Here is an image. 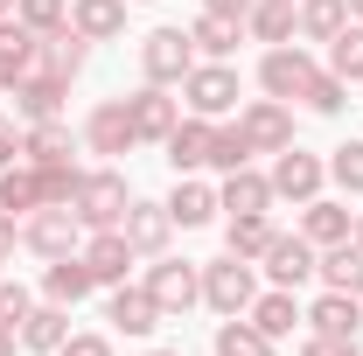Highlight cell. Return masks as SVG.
<instances>
[{"label": "cell", "mask_w": 363, "mask_h": 356, "mask_svg": "<svg viewBox=\"0 0 363 356\" xmlns=\"http://www.w3.org/2000/svg\"><path fill=\"white\" fill-rule=\"evenodd\" d=\"M126 203H133V189H126V175H119V168H84L77 196H70V210H77V223H84V230H119Z\"/></svg>", "instance_id": "6da1fadb"}, {"label": "cell", "mask_w": 363, "mask_h": 356, "mask_svg": "<svg viewBox=\"0 0 363 356\" xmlns=\"http://www.w3.org/2000/svg\"><path fill=\"white\" fill-rule=\"evenodd\" d=\"M203 301H210L217 314H245L252 301H259V266L238 259V252L210 259V266H203Z\"/></svg>", "instance_id": "7a4b0ae2"}, {"label": "cell", "mask_w": 363, "mask_h": 356, "mask_svg": "<svg viewBox=\"0 0 363 356\" xmlns=\"http://www.w3.org/2000/svg\"><path fill=\"white\" fill-rule=\"evenodd\" d=\"M21 245L43 252V259H70L84 245V223H77L70 203H43V210H28V223H21Z\"/></svg>", "instance_id": "3957f363"}, {"label": "cell", "mask_w": 363, "mask_h": 356, "mask_svg": "<svg viewBox=\"0 0 363 356\" xmlns=\"http://www.w3.org/2000/svg\"><path fill=\"white\" fill-rule=\"evenodd\" d=\"M140 70H147V84H182V77L196 70L189 28H154V35L140 43Z\"/></svg>", "instance_id": "277c9868"}, {"label": "cell", "mask_w": 363, "mask_h": 356, "mask_svg": "<svg viewBox=\"0 0 363 356\" xmlns=\"http://www.w3.org/2000/svg\"><path fill=\"white\" fill-rule=\"evenodd\" d=\"M182 98H189L196 119H224L230 105H238V70H230V63H196V70L182 77Z\"/></svg>", "instance_id": "5b68a950"}, {"label": "cell", "mask_w": 363, "mask_h": 356, "mask_svg": "<svg viewBox=\"0 0 363 356\" xmlns=\"http://www.w3.org/2000/svg\"><path fill=\"white\" fill-rule=\"evenodd\" d=\"M272 196H286V203H315L321 182H328V161H315V154H301V147H279L272 154Z\"/></svg>", "instance_id": "8992f818"}, {"label": "cell", "mask_w": 363, "mask_h": 356, "mask_svg": "<svg viewBox=\"0 0 363 356\" xmlns=\"http://www.w3.org/2000/svg\"><path fill=\"white\" fill-rule=\"evenodd\" d=\"M308 77H315V56H308L301 43H272L266 63H259V84H266V98H279V105H286V98H301Z\"/></svg>", "instance_id": "52a82bcc"}, {"label": "cell", "mask_w": 363, "mask_h": 356, "mask_svg": "<svg viewBox=\"0 0 363 356\" xmlns=\"http://www.w3.org/2000/svg\"><path fill=\"white\" fill-rule=\"evenodd\" d=\"M147 294L161 301V314H189L203 301V272L189 266V259H154L147 266Z\"/></svg>", "instance_id": "ba28073f"}, {"label": "cell", "mask_w": 363, "mask_h": 356, "mask_svg": "<svg viewBox=\"0 0 363 356\" xmlns=\"http://www.w3.org/2000/svg\"><path fill=\"white\" fill-rule=\"evenodd\" d=\"M77 259L91 266L98 287H126V272H133V245H126V230H84V245H77Z\"/></svg>", "instance_id": "9c48e42d"}, {"label": "cell", "mask_w": 363, "mask_h": 356, "mask_svg": "<svg viewBox=\"0 0 363 356\" xmlns=\"http://www.w3.org/2000/svg\"><path fill=\"white\" fill-rule=\"evenodd\" d=\"M315 259H321V252L301 238V230H294V238H286V230H272V245H266V259H259V266H266L272 287H286V294H294V287H308V279H315Z\"/></svg>", "instance_id": "30bf717a"}, {"label": "cell", "mask_w": 363, "mask_h": 356, "mask_svg": "<svg viewBox=\"0 0 363 356\" xmlns=\"http://www.w3.org/2000/svg\"><path fill=\"white\" fill-rule=\"evenodd\" d=\"M84 140H91V154H105V161H119V154H133L140 133H133V112H126V98H105L98 112L84 119Z\"/></svg>", "instance_id": "8fae6325"}, {"label": "cell", "mask_w": 363, "mask_h": 356, "mask_svg": "<svg viewBox=\"0 0 363 356\" xmlns=\"http://www.w3.org/2000/svg\"><path fill=\"white\" fill-rule=\"evenodd\" d=\"M119 230H126V245H133L140 259H161L168 252V238H175V217H168V203H126V217H119Z\"/></svg>", "instance_id": "7c38bea8"}, {"label": "cell", "mask_w": 363, "mask_h": 356, "mask_svg": "<svg viewBox=\"0 0 363 356\" xmlns=\"http://www.w3.org/2000/svg\"><path fill=\"white\" fill-rule=\"evenodd\" d=\"M126 112H133V133H140V147H147V140L161 147V140H168V133L182 126V105L168 98V84H140L133 98H126Z\"/></svg>", "instance_id": "4fadbf2b"}, {"label": "cell", "mask_w": 363, "mask_h": 356, "mask_svg": "<svg viewBox=\"0 0 363 356\" xmlns=\"http://www.w3.org/2000/svg\"><path fill=\"white\" fill-rule=\"evenodd\" d=\"M63 77H49V70H28V77H21V84L7 91V98H14V119H21V126H43V119H63Z\"/></svg>", "instance_id": "5bb4252c"}, {"label": "cell", "mask_w": 363, "mask_h": 356, "mask_svg": "<svg viewBox=\"0 0 363 356\" xmlns=\"http://www.w3.org/2000/svg\"><path fill=\"white\" fill-rule=\"evenodd\" d=\"M238 126H245V140H252V154H279V147H294V112H286L279 98L245 105V112H238Z\"/></svg>", "instance_id": "9a60e30c"}, {"label": "cell", "mask_w": 363, "mask_h": 356, "mask_svg": "<svg viewBox=\"0 0 363 356\" xmlns=\"http://www.w3.org/2000/svg\"><path fill=\"white\" fill-rule=\"evenodd\" d=\"M105 321H112L119 335H154L168 314H161V301H154L147 287H112V301H105Z\"/></svg>", "instance_id": "2e32d148"}, {"label": "cell", "mask_w": 363, "mask_h": 356, "mask_svg": "<svg viewBox=\"0 0 363 356\" xmlns=\"http://www.w3.org/2000/svg\"><path fill=\"white\" fill-rule=\"evenodd\" d=\"M357 230V210L350 203H328V196H315V203H301V238L315 245V252H328V245H342Z\"/></svg>", "instance_id": "e0dca14e"}, {"label": "cell", "mask_w": 363, "mask_h": 356, "mask_svg": "<svg viewBox=\"0 0 363 356\" xmlns=\"http://www.w3.org/2000/svg\"><path fill=\"white\" fill-rule=\"evenodd\" d=\"M210 133H217V119H196V112H189L175 133L161 140V147H168V168H175V175H196V168H210Z\"/></svg>", "instance_id": "ac0fdd59"}, {"label": "cell", "mask_w": 363, "mask_h": 356, "mask_svg": "<svg viewBox=\"0 0 363 356\" xmlns=\"http://www.w3.org/2000/svg\"><path fill=\"white\" fill-rule=\"evenodd\" d=\"M308 321H315V335H335V343H357V328H363V294H321L315 308H308Z\"/></svg>", "instance_id": "d6986e66"}, {"label": "cell", "mask_w": 363, "mask_h": 356, "mask_svg": "<svg viewBox=\"0 0 363 356\" xmlns=\"http://www.w3.org/2000/svg\"><path fill=\"white\" fill-rule=\"evenodd\" d=\"M35 49H43V35H35V28H21L14 14L0 21V91H14L28 70H35Z\"/></svg>", "instance_id": "ffe728a7"}, {"label": "cell", "mask_w": 363, "mask_h": 356, "mask_svg": "<svg viewBox=\"0 0 363 356\" xmlns=\"http://www.w3.org/2000/svg\"><path fill=\"white\" fill-rule=\"evenodd\" d=\"M84 56H91V43L70 28V21H63L56 35H43V49H35V70H49V77H63V84H70V77L84 70Z\"/></svg>", "instance_id": "44dd1931"}, {"label": "cell", "mask_w": 363, "mask_h": 356, "mask_svg": "<svg viewBox=\"0 0 363 356\" xmlns=\"http://www.w3.org/2000/svg\"><path fill=\"white\" fill-rule=\"evenodd\" d=\"M245 321H252L259 335H272V343H286V335H294V321H308V314H301V301H294L286 287H272V294H259V301L245 308Z\"/></svg>", "instance_id": "7402d4cb"}, {"label": "cell", "mask_w": 363, "mask_h": 356, "mask_svg": "<svg viewBox=\"0 0 363 356\" xmlns=\"http://www.w3.org/2000/svg\"><path fill=\"white\" fill-rule=\"evenodd\" d=\"M217 203H224L230 217H266V210L279 203V196H272V182H266V175L238 168V175H224V189H217Z\"/></svg>", "instance_id": "603a6c76"}, {"label": "cell", "mask_w": 363, "mask_h": 356, "mask_svg": "<svg viewBox=\"0 0 363 356\" xmlns=\"http://www.w3.org/2000/svg\"><path fill=\"white\" fill-rule=\"evenodd\" d=\"M0 210H7V217L43 210V168H35V161H7V168H0Z\"/></svg>", "instance_id": "cb8c5ba5"}, {"label": "cell", "mask_w": 363, "mask_h": 356, "mask_svg": "<svg viewBox=\"0 0 363 356\" xmlns=\"http://www.w3.org/2000/svg\"><path fill=\"white\" fill-rule=\"evenodd\" d=\"M315 279H321V287H335V294H363V245H357V238L328 245V252L315 259Z\"/></svg>", "instance_id": "d4e9b609"}, {"label": "cell", "mask_w": 363, "mask_h": 356, "mask_svg": "<svg viewBox=\"0 0 363 356\" xmlns=\"http://www.w3.org/2000/svg\"><path fill=\"white\" fill-rule=\"evenodd\" d=\"M217 210H224V203H217V189H210V182H196V175H182L175 196H168V217H175L182 230H203Z\"/></svg>", "instance_id": "484cf974"}, {"label": "cell", "mask_w": 363, "mask_h": 356, "mask_svg": "<svg viewBox=\"0 0 363 356\" xmlns=\"http://www.w3.org/2000/svg\"><path fill=\"white\" fill-rule=\"evenodd\" d=\"M91 287H98V279H91V266L77 252H70V259H49V272H43V301H56V308H77Z\"/></svg>", "instance_id": "4316f807"}, {"label": "cell", "mask_w": 363, "mask_h": 356, "mask_svg": "<svg viewBox=\"0 0 363 356\" xmlns=\"http://www.w3.org/2000/svg\"><path fill=\"white\" fill-rule=\"evenodd\" d=\"M70 343V308H56V301H43V308H28V321H21V350H63Z\"/></svg>", "instance_id": "83f0119b"}, {"label": "cell", "mask_w": 363, "mask_h": 356, "mask_svg": "<svg viewBox=\"0 0 363 356\" xmlns=\"http://www.w3.org/2000/svg\"><path fill=\"white\" fill-rule=\"evenodd\" d=\"M70 28H77L84 43H112V35L126 28V0H77V7H70Z\"/></svg>", "instance_id": "f1b7e54d"}, {"label": "cell", "mask_w": 363, "mask_h": 356, "mask_svg": "<svg viewBox=\"0 0 363 356\" xmlns=\"http://www.w3.org/2000/svg\"><path fill=\"white\" fill-rule=\"evenodd\" d=\"M294 7L301 0H252V14H245V35L252 43H294Z\"/></svg>", "instance_id": "f546056e"}, {"label": "cell", "mask_w": 363, "mask_h": 356, "mask_svg": "<svg viewBox=\"0 0 363 356\" xmlns=\"http://www.w3.org/2000/svg\"><path fill=\"white\" fill-rule=\"evenodd\" d=\"M245 35V21H224V14H196V28H189V43L203 63H230V49Z\"/></svg>", "instance_id": "4dcf8cb0"}, {"label": "cell", "mask_w": 363, "mask_h": 356, "mask_svg": "<svg viewBox=\"0 0 363 356\" xmlns=\"http://www.w3.org/2000/svg\"><path fill=\"white\" fill-rule=\"evenodd\" d=\"M21 161H35V168H49V161H70V126H63V119L21 126Z\"/></svg>", "instance_id": "1f68e13d"}, {"label": "cell", "mask_w": 363, "mask_h": 356, "mask_svg": "<svg viewBox=\"0 0 363 356\" xmlns=\"http://www.w3.org/2000/svg\"><path fill=\"white\" fill-rule=\"evenodd\" d=\"M342 21H350V0H301V7H294V28H301L308 43L342 35Z\"/></svg>", "instance_id": "d6a6232c"}, {"label": "cell", "mask_w": 363, "mask_h": 356, "mask_svg": "<svg viewBox=\"0 0 363 356\" xmlns=\"http://www.w3.org/2000/svg\"><path fill=\"white\" fill-rule=\"evenodd\" d=\"M272 350H279V343L259 335L245 314H224V321H217V356H272Z\"/></svg>", "instance_id": "836d02e7"}, {"label": "cell", "mask_w": 363, "mask_h": 356, "mask_svg": "<svg viewBox=\"0 0 363 356\" xmlns=\"http://www.w3.org/2000/svg\"><path fill=\"white\" fill-rule=\"evenodd\" d=\"M266 245H272V217H230L224 223V252H238V259H266Z\"/></svg>", "instance_id": "e575fe53"}, {"label": "cell", "mask_w": 363, "mask_h": 356, "mask_svg": "<svg viewBox=\"0 0 363 356\" xmlns=\"http://www.w3.org/2000/svg\"><path fill=\"white\" fill-rule=\"evenodd\" d=\"M328 70L342 84H363V21H342V35H328Z\"/></svg>", "instance_id": "d590c367"}, {"label": "cell", "mask_w": 363, "mask_h": 356, "mask_svg": "<svg viewBox=\"0 0 363 356\" xmlns=\"http://www.w3.org/2000/svg\"><path fill=\"white\" fill-rule=\"evenodd\" d=\"M210 168H224V175L252 168V140H245V126H217V133H210Z\"/></svg>", "instance_id": "8d00e7d4"}, {"label": "cell", "mask_w": 363, "mask_h": 356, "mask_svg": "<svg viewBox=\"0 0 363 356\" xmlns=\"http://www.w3.org/2000/svg\"><path fill=\"white\" fill-rule=\"evenodd\" d=\"M14 21L35 28V35H56V28L70 21V0H14Z\"/></svg>", "instance_id": "74e56055"}, {"label": "cell", "mask_w": 363, "mask_h": 356, "mask_svg": "<svg viewBox=\"0 0 363 356\" xmlns=\"http://www.w3.org/2000/svg\"><path fill=\"white\" fill-rule=\"evenodd\" d=\"M301 98H308V105H315L321 119H335V112H342V105H350V84H342V77H335V70H315V77H308V91H301Z\"/></svg>", "instance_id": "f35d334b"}, {"label": "cell", "mask_w": 363, "mask_h": 356, "mask_svg": "<svg viewBox=\"0 0 363 356\" xmlns=\"http://www.w3.org/2000/svg\"><path fill=\"white\" fill-rule=\"evenodd\" d=\"M328 175H335L342 196H363V140H350V147H335V154H328Z\"/></svg>", "instance_id": "ab89813d"}, {"label": "cell", "mask_w": 363, "mask_h": 356, "mask_svg": "<svg viewBox=\"0 0 363 356\" xmlns=\"http://www.w3.org/2000/svg\"><path fill=\"white\" fill-rule=\"evenodd\" d=\"M77 182H84V168L49 161V168H43V203H70V196H77Z\"/></svg>", "instance_id": "60d3db41"}, {"label": "cell", "mask_w": 363, "mask_h": 356, "mask_svg": "<svg viewBox=\"0 0 363 356\" xmlns=\"http://www.w3.org/2000/svg\"><path fill=\"white\" fill-rule=\"evenodd\" d=\"M28 308H35V301H28V287H21V279H0V321H7V328H21Z\"/></svg>", "instance_id": "b9f144b4"}, {"label": "cell", "mask_w": 363, "mask_h": 356, "mask_svg": "<svg viewBox=\"0 0 363 356\" xmlns=\"http://www.w3.org/2000/svg\"><path fill=\"white\" fill-rule=\"evenodd\" d=\"M56 356H112V343H105V335H70Z\"/></svg>", "instance_id": "7bdbcfd3"}, {"label": "cell", "mask_w": 363, "mask_h": 356, "mask_svg": "<svg viewBox=\"0 0 363 356\" xmlns=\"http://www.w3.org/2000/svg\"><path fill=\"white\" fill-rule=\"evenodd\" d=\"M301 356H357V343H335V335H308Z\"/></svg>", "instance_id": "ee69618b"}, {"label": "cell", "mask_w": 363, "mask_h": 356, "mask_svg": "<svg viewBox=\"0 0 363 356\" xmlns=\"http://www.w3.org/2000/svg\"><path fill=\"white\" fill-rule=\"evenodd\" d=\"M21 161V119H0V168Z\"/></svg>", "instance_id": "f6af8a7d"}, {"label": "cell", "mask_w": 363, "mask_h": 356, "mask_svg": "<svg viewBox=\"0 0 363 356\" xmlns=\"http://www.w3.org/2000/svg\"><path fill=\"white\" fill-rule=\"evenodd\" d=\"M203 14H224V21H245V14H252V0H203Z\"/></svg>", "instance_id": "bcb514c9"}, {"label": "cell", "mask_w": 363, "mask_h": 356, "mask_svg": "<svg viewBox=\"0 0 363 356\" xmlns=\"http://www.w3.org/2000/svg\"><path fill=\"white\" fill-rule=\"evenodd\" d=\"M7 259H14V217L0 210V266H7Z\"/></svg>", "instance_id": "7dc6e473"}, {"label": "cell", "mask_w": 363, "mask_h": 356, "mask_svg": "<svg viewBox=\"0 0 363 356\" xmlns=\"http://www.w3.org/2000/svg\"><path fill=\"white\" fill-rule=\"evenodd\" d=\"M21 350V328H7V321H0V356H14Z\"/></svg>", "instance_id": "c3c4849f"}, {"label": "cell", "mask_w": 363, "mask_h": 356, "mask_svg": "<svg viewBox=\"0 0 363 356\" xmlns=\"http://www.w3.org/2000/svg\"><path fill=\"white\" fill-rule=\"evenodd\" d=\"M350 21H363V0H350Z\"/></svg>", "instance_id": "681fc988"}, {"label": "cell", "mask_w": 363, "mask_h": 356, "mask_svg": "<svg viewBox=\"0 0 363 356\" xmlns=\"http://www.w3.org/2000/svg\"><path fill=\"white\" fill-rule=\"evenodd\" d=\"M350 238H357V245H363V210H357V230H350Z\"/></svg>", "instance_id": "f907efd6"}, {"label": "cell", "mask_w": 363, "mask_h": 356, "mask_svg": "<svg viewBox=\"0 0 363 356\" xmlns=\"http://www.w3.org/2000/svg\"><path fill=\"white\" fill-rule=\"evenodd\" d=\"M7 14H14V0H0V21H7Z\"/></svg>", "instance_id": "816d5d0a"}, {"label": "cell", "mask_w": 363, "mask_h": 356, "mask_svg": "<svg viewBox=\"0 0 363 356\" xmlns=\"http://www.w3.org/2000/svg\"><path fill=\"white\" fill-rule=\"evenodd\" d=\"M154 356H182V350H154Z\"/></svg>", "instance_id": "f5cc1de1"}, {"label": "cell", "mask_w": 363, "mask_h": 356, "mask_svg": "<svg viewBox=\"0 0 363 356\" xmlns=\"http://www.w3.org/2000/svg\"><path fill=\"white\" fill-rule=\"evenodd\" d=\"M140 7H147V0H140Z\"/></svg>", "instance_id": "db71d44e"}]
</instances>
